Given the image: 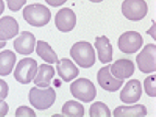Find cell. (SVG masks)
Masks as SVG:
<instances>
[{"instance_id": "obj_11", "label": "cell", "mask_w": 156, "mask_h": 117, "mask_svg": "<svg viewBox=\"0 0 156 117\" xmlns=\"http://www.w3.org/2000/svg\"><path fill=\"white\" fill-rule=\"evenodd\" d=\"M142 90L140 82L137 79H132L126 84L120 93V99L127 104L136 103L142 96Z\"/></svg>"}, {"instance_id": "obj_29", "label": "cell", "mask_w": 156, "mask_h": 117, "mask_svg": "<svg viewBox=\"0 0 156 117\" xmlns=\"http://www.w3.org/2000/svg\"><path fill=\"white\" fill-rule=\"evenodd\" d=\"M4 10H5V3L3 0H0V15L2 14Z\"/></svg>"}, {"instance_id": "obj_24", "label": "cell", "mask_w": 156, "mask_h": 117, "mask_svg": "<svg viewBox=\"0 0 156 117\" xmlns=\"http://www.w3.org/2000/svg\"><path fill=\"white\" fill-rule=\"evenodd\" d=\"M7 7L12 12H18L22 8L26 0H7Z\"/></svg>"}, {"instance_id": "obj_13", "label": "cell", "mask_w": 156, "mask_h": 117, "mask_svg": "<svg viewBox=\"0 0 156 117\" xmlns=\"http://www.w3.org/2000/svg\"><path fill=\"white\" fill-rule=\"evenodd\" d=\"M134 63L129 59H119L111 66L110 72L115 78L124 79L131 77L134 73Z\"/></svg>"}, {"instance_id": "obj_19", "label": "cell", "mask_w": 156, "mask_h": 117, "mask_svg": "<svg viewBox=\"0 0 156 117\" xmlns=\"http://www.w3.org/2000/svg\"><path fill=\"white\" fill-rule=\"evenodd\" d=\"M147 114L146 107L140 104L133 106H119L113 111L114 116H145Z\"/></svg>"}, {"instance_id": "obj_8", "label": "cell", "mask_w": 156, "mask_h": 117, "mask_svg": "<svg viewBox=\"0 0 156 117\" xmlns=\"http://www.w3.org/2000/svg\"><path fill=\"white\" fill-rule=\"evenodd\" d=\"M156 46L155 44H148L144 47L136 57L138 68L144 74L155 72Z\"/></svg>"}, {"instance_id": "obj_28", "label": "cell", "mask_w": 156, "mask_h": 117, "mask_svg": "<svg viewBox=\"0 0 156 117\" xmlns=\"http://www.w3.org/2000/svg\"><path fill=\"white\" fill-rule=\"evenodd\" d=\"M45 2L48 4L49 6L58 7L64 5L67 2V0H45Z\"/></svg>"}, {"instance_id": "obj_30", "label": "cell", "mask_w": 156, "mask_h": 117, "mask_svg": "<svg viewBox=\"0 0 156 117\" xmlns=\"http://www.w3.org/2000/svg\"><path fill=\"white\" fill-rule=\"evenodd\" d=\"M7 45V42L6 41H0V49L3 48L5 47Z\"/></svg>"}, {"instance_id": "obj_14", "label": "cell", "mask_w": 156, "mask_h": 117, "mask_svg": "<svg viewBox=\"0 0 156 117\" xmlns=\"http://www.w3.org/2000/svg\"><path fill=\"white\" fill-rule=\"evenodd\" d=\"M19 26L12 17L7 15L0 18V41H7L18 35Z\"/></svg>"}, {"instance_id": "obj_15", "label": "cell", "mask_w": 156, "mask_h": 117, "mask_svg": "<svg viewBox=\"0 0 156 117\" xmlns=\"http://www.w3.org/2000/svg\"><path fill=\"white\" fill-rule=\"evenodd\" d=\"M94 47L98 50L99 60L102 63L105 64L113 60V47L107 36H97Z\"/></svg>"}, {"instance_id": "obj_12", "label": "cell", "mask_w": 156, "mask_h": 117, "mask_svg": "<svg viewBox=\"0 0 156 117\" xmlns=\"http://www.w3.org/2000/svg\"><path fill=\"white\" fill-rule=\"evenodd\" d=\"M36 38L29 31H23L13 42V46L17 53L20 55H30L35 47Z\"/></svg>"}, {"instance_id": "obj_27", "label": "cell", "mask_w": 156, "mask_h": 117, "mask_svg": "<svg viewBox=\"0 0 156 117\" xmlns=\"http://www.w3.org/2000/svg\"><path fill=\"white\" fill-rule=\"evenodd\" d=\"M9 106L5 101H0V116H6L8 113Z\"/></svg>"}, {"instance_id": "obj_5", "label": "cell", "mask_w": 156, "mask_h": 117, "mask_svg": "<svg viewBox=\"0 0 156 117\" xmlns=\"http://www.w3.org/2000/svg\"><path fill=\"white\" fill-rule=\"evenodd\" d=\"M37 62L31 57H26L19 61L14 71V77L23 84H29L37 73Z\"/></svg>"}, {"instance_id": "obj_25", "label": "cell", "mask_w": 156, "mask_h": 117, "mask_svg": "<svg viewBox=\"0 0 156 117\" xmlns=\"http://www.w3.org/2000/svg\"><path fill=\"white\" fill-rule=\"evenodd\" d=\"M16 116H36V113L29 107L20 106L16 111Z\"/></svg>"}, {"instance_id": "obj_23", "label": "cell", "mask_w": 156, "mask_h": 117, "mask_svg": "<svg viewBox=\"0 0 156 117\" xmlns=\"http://www.w3.org/2000/svg\"><path fill=\"white\" fill-rule=\"evenodd\" d=\"M155 81L156 75L149 76L144 79V88L146 94L150 97L156 96V90H155Z\"/></svg>"}, {"instance_id": "obj_26", "label": "cell", "mask_w": 156, "mask_h": 117, "mask_svg": "<svg viewBox=\"0 0 156 117\" xmlns=\"http://www.w3.org/2000/svg\"><path fill=\"white\" fill-rule=\"evenodd\" d=\"M9 91L8 84L3 79H0V101H3L7 97Z\"/></svg>"}, {"instance_id": "obj_17", "label": "cell", "mask_w": 156, "mask_h": 117, "mask_svg": "<svg viewBox=\"0 0 156 117\" xmlns=\"http://www.w3.org/2000/svg\"><path fill=\"white\" fill-rule=\"evenodd\" d=\"M37 74L34 80V83L39 87H48L51 84V79L55 76L53 66L47 64H41L37 69Z\"/></svg>"}, {"instance_id": "obj_18", "label": "cell", "mask_w": 156, "mask_h": 117, "mask_svg": "<svg viewBox=\"0 0 156 117\" xmlns=\"http://www.w3.org/2000/svg\"><path fill=\"white\" fill-rule=\"evenodd\" d=\"M16 62V55L12 51L6 49L0 53V76L11 74Z\"/></svg>"}, {"instance_id": "obj_9", "label": "cell", "mask_w": 156, "mask_h": 117, "mask_svg": "<svg viewBox=\"0 0 156 117\" xmlns=\"http://www.w3.org/2000/svg\"><path fill=\"white\" fill-rule=\"evenodd\" d=\"M55 24L60 31L69 32L75 28L76 24V15L71 9L64 7L57 13L55 18Z\"/></svg>"}, {"instance_id": "obj_2", "label": "cell", "mask_w": 156, "mask_h": 117, "mask_svg": "<svg viewBox=\"0 0 156 117\" xmlns=\"http://www.w3.org/2000/svg\"><path fill=\"white\" fill-rule=\"evenodd\" d=\"M70 56L80 67L88 68L95 63V52L92 44L86 41L78 42L72 46Z\"/></svg>"}, {"instance_id": "obj_3", "label": "cell", "mask_w": 156, "mask_h": 117, "mask_svg": "<svg viewBox=\"0 0 156 117\" xmlns=\"http://www.w3.org/2000/svg\"><path fill=\"white\" fill-rule=\"evenodd\" d=\"M30 103L39 111L46 110L54 104L56 100V93L52 87L39 89L32 87L28 95Z\"/></svg>"}, {"instance_id": "obj_21", "label": "cell", "mask_w": 156, "mask_h": 117, "mask_svg": "<svg viewBox=\"0 0 156 117\" xmlns=\"http://www.w3.org/2000/svg\"><path fill=\"white\" fill-rule=\"evenodd\" d=\"M62 114L67 116H83L84 107L75 101H67L62 106Z\"/></svg>"}, {"instance_id": "obj_7", "label": "cell", "mask_w": 156, "mask_h": 117, "mask_svg": "<svg viewBox=\"0 0 156 117\" xmlns=\"http://www.w3.org/2000/svg\"><path fill=\"white\" fill-rule=\"evenodd\" d=\"M143 45V39L140 33L129 31L120 36L118 40V47L125 54H134Z\"/></svg>"}, {"instance_id": "obj_1", "label": "cell", "mask_w": 156, "mask_h": 117, "mask_svg": "<svg viewBox=\"0 0 156 117\" xmlns=\"http://www.w3.org/2000/svg\"><path fill=\"white\" fill-rule=\"evenodd\" d=\"M24 20L32 26L42 27L46 26L51 20L50 10L41 4H32L26 6L23 11Z\"/></svg>"}, {"instance_id": "obj_22", "label": "cell", "mask_w": 156, "mask_h": 117, "mask_svg": "<svg viewBox=\"0 0 156 117\" xmlns=\"http://www.w3.org/2000/svg\"><path fill=\"white\" fill-rule=\"evenodd\" d=\"M90 116H110L111 113L108 107L102 102H95L89 108Z\"/></svg>"}, {"instance_id": "obj_6", "label": "cell", "mask_w": 156, "mask_h": 117, "mask_svg": "<svg viewBox=\"0 0 156 117\" xmlns=\"http://www.w3.org/2000/svg\"><path fill=\"white\" fill-rule=\"evenodd\" d=\"M121 11L128 20L139 21L147 15L148 7L144 0H124Z\"/></svg>"}, {"instance_id": "obj_4", "label": "cell", "mask_w": 156, "mask_h": 117, "mask_svg": "<svg viewBox=\"0 0 156 117\" xmlns=\"http://www.w3.org/2000/svg\"><path fill=\"white\" fill-rule=\"evenodd\" d=\"M72 95L83 103L92 102L97 95V90L92 82L86 78H80L70 84Z\"/></svg>"}, {"instance_id": "obj_10", "label": "cell", "mask_w": 156, "mask_h": 117, "mask_svg": "<svg viewBox=\"0 0 156 117\" xmlns=\"http://www.w3.org/2000/svg\"><path fill=\"white\" fill-rule=\"evenodd\" d=\"M110 66L108 65L107 66L100 68L98 73L97 79H98V84L102 89L106 91L113 93V92H116L121 87L124 80L114 78L110 74Z\"/></svg>"}, {"instance_id": "obj_31", "label": "cell", "mask_w": 156, "mask_h": 117, "mask_svg": "<svg viewBox=\"0 0 156 117\" xmlns=\"http://www.w3.org/2000/svg\"><path fill=\"white\" fill-rule=\"evenodd\" d=\"M90 2H94V3H100L101 2L103 1V0H89Z\"/></svg>"}, {"instance_id": "obj_16", "label": "cell", "mask_w": 156, "mask_h": 117, "mask_svg": "<svg viewBox=\"0 0 156 117\" xmlns=\"http://www.w3.org/2000/svg\"><path fill=\"white\" fill-rule=\"evenodd\" d=\"M56 68L58 75L66 82H69L79 76V70L71 60L62 58L57 62Z\"/></svg>"}, {"instance_id": "obj_20", "label": "cell", "mask_w": 156, "mask_h": 117, "mask_svg": "<svg viewBox=\"0 0 156 117\" xmlns=\"http://www.w3.org/2000/svg\"><path fill=\"white\" fill-rule=\"evenodd\" d=\"M36 52H37V55L45 62L53 64L58 61V55L53 50L52 47L46 42L39 40L37 42Z\"/></svg>"}]
</instances>
